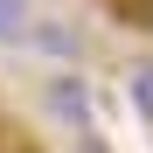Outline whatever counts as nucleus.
I'll return each instance as SVG.
<instances>
[{
  "label": "nucleus",
  "mask_w": 153,
  "mask_h": 153,
  "mask_svg": "<svg viewBox=\"0 0 153 153\" xmlns=\"http://www.w3.org/2000/svg\"><path fill=\"white\" fill-rule=\"evenodd\" d=\"M49 111H56L70 132H97V105H91V84L76 70H56L49 76Z\"/></svg>",
  "instance_id": "nucleus-1"
},
{
  "label": "nucleus",
  "mask_w": 153,
  "mask_h": 153,
  "mask_svg": "<svg viewBox=\"0 0 153 153\" xmlns=\"http://www.w3.org/2000/svg\"><path fill=\"white\" fill-rule=\"evenodd\" d=\"M28 42L42 49V56H56V63H76V56H84V35H76L70 21H56V14L28 21Z\"/></svg>",
  "instance_id": "nucleus-2"
},
{
  "label": "nucleus",
  "mask_w": 153,
  "mask_h": 153,
  "mask_svg": "<svg viewBox=\"0 0 153 153\" xmlns=\"http://www.w3.org/2000/svg\"><path fill=\"white\" fill-rule=\"evenodd\" d=\"M125 97H132V111L153 125V56H139L132 70H125Z\"/></svg>",
  "instance_id": "nucleus-3"
},
{
  "label": "nucleus",
  "mask_w": 153,
  "mask_h": 153,
  "mask_svg": "<svg viewBox=\"0 0 153 153\" xmlns=\"http://www.w3.org/2000/svg\"><path fill=\"white\" fill-rule=\"evenodd\" d=\"M28 0H0V49H7V42H28Z\"/></svg>",
  "instance_id": "nucleus-4"
},
{
  "label": "nucleus",
  "mask_w": 153,
  "mask_h": 153,
  "mask_svg": "<svg viewBox=\"0 0 153 153\" xmlns=\"http://www.w3.org/2000/svg\"><path fill=\"white\" fill-rule=\"evenodd\" d=\"M118 14L132 21V28H153V0H118Z\"/></svg>",
  "instance_id": "nucleus-5"
}]
</instances>
